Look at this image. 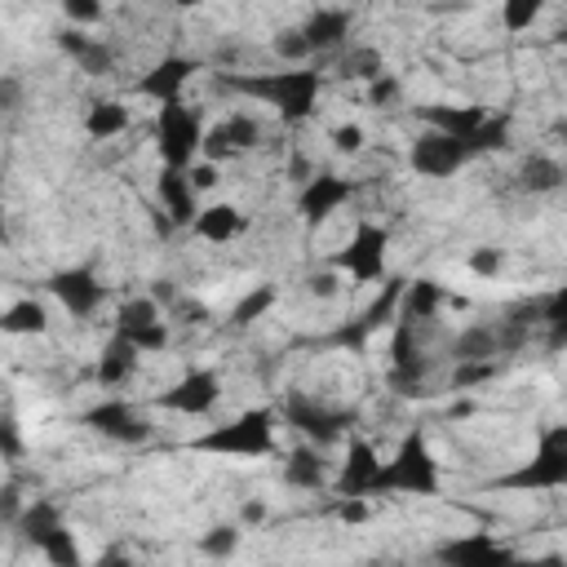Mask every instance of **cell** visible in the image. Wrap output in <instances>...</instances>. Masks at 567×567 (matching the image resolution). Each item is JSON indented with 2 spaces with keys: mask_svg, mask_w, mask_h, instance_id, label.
I'll use <instances>...</instances> for the list:
<instances>
[{
  "mask_svg": "<svg viewBox=\"0 0 567 567\" xmlns=\"http://www.w3.org/2000/svg\"><path fill=\"white\" fill-rule=\"evenodd\" d=\"M138 558L125 549V545H111V549H102L98 558H93V567H134Z\"/></svg>",
  "mask_w": 567,
  "mask_h": 567,
  "instance_id": "cell-51",
  "label": "cell"
},
{
  "mask_svg": "<svg viewBox=\"0 0 567 567\" xmlns=\"http://www.w3.org/2000/svg\"><path fill=\"white\" fill-rule=\"evenodd\" d=\"M125 342H134V347H138V355H160V351H169V324L160 319V324H151V328H143V332L125 337Z\"/></svg>",
  "mask_w": 567,
  "mask_h": 567,
  "instance_id": "cell-42",
  "label": "cell"
},
{
  "mask_svg": "<svg viewBox=\"0 0 567 567\" xmlns=\"http://www.w3.org/2000/svg\"><path fill=\"white\" fill-rule=\"evenodd\" d=\"M439 567H519V554L510 545H501L492 532H466L452 536L434 549Z\"/></svg>",
  "mask_w": 567,
  "mask_h": 567,
  "instance_id": "cell-13",
  "label": "cell"
},
{
  "mask_svg": "<svg viewBox=\"0 0 567 567\" xmlns=\"http://www.w3.org/2000/svg\"><path fill=\"white\" fill-rule=\"evenodd\" d=\"M10 245V217H5V208H0V249Z\"/></svg>",
  "mask_w": 567,
  "mask_h": 567,
  "instance_id": "cell-54",
  "label": "cell"
},
{
  "mask_svg": "<svg viewBox=\"0 0 567 567\" xmlns=\"http://www.w3.org/2000/svg\"><path fill=\"white\" fill-rule=\"evenodd\" d=\"M49 297L71 315V319H93L106 302V284L98 280L93 267H71V271H58L49 275Z\"/></svg>",
  "mask_w": 567,
  "mask_h": 567,
  "instance_id": "cell-14",
  "label": "cell"
},
{
  "mask_svg": "<svg viewBox=\"0 0 567 567\" xmlns=\"http://www.w3.org/2000/svg\"><path fill=\"white\" fill-rule=\"evenodd\" d=\"M116 63H121L116 45H106L102 36H93V41H89V49L80 54V63H76V67H80L84 76H111V71H116Z\"/></svg>",
  "mask_w": 567,
  "mask_h": 567,
  "instance_id": "cell-36",
  "label": "cell"
},
{
  "mask_svg": "<svg viewBox=\"0 0 567 567\" xmlns=\"http://www.w3.org/2000/svg\"><path fill=\"white\" fill-rule=\"evenodd\" d=\"M563 178H567V169H563L554 156H528V160L519 165V186H523L528 195H554V191L563 186Z\"/></svg>",
  "mask_w": 567,
  "mask_h": 567,
  "instance_id": "cell-29",
  "label": "cell"
},
{
  "mask_svg": "<svg viewBox=\"0 0 567 567\" xmlns=\"http://www.w3.org/2000/svg\"><path fill=\"white\" fill-rule=\"evenodd\" d=\"M275 430H280L275 408H249V412H236L231 421L204 430L191 447L195 452H208V457L258 462V457H271V452H275Z\"/></svg>",
  "mask_w": 567,
  "mask_h": 567,
  "instance_id": "cell-2",
  "label": "cell"
},
{
  "mask_svg": "<svg viewBox=\"0 0 567 567\" xmlns=\"http://www.w3.org/2000/svg\"><path fill=\"white\" fill-rule=\"evenodd\" d=\"M23 457H27V434H23L19 412L5 404V408H0V462H5V466H19Z\"/></svg>",
  "mask_w": 567,
  "mask_h": 567,
  "instance_id": "cell-33",
  "label": "cell"
},
{
  "mask_svg": "<svg viewBox=\"0 0 567 567\" xmlns=\"http://www.w3.org/2000/svg\"><path fill=\"white\" fill-rule=\"evenodd\" d=\"M222 89L258 98V102H267L275 111V116H284L288 125H297V121H310L315 116L324 80L310 67H280V71H249V76L245 71H231V76H222Z\"/></svg>",
  "mask_w": 567,
  "mask_h": 567,
  "instance_id": "cell-1",
  "label": "cell"
},
{
  "mask_svg": "<svg viewBox=\"0 0 567 567\" xmlns=\"http://www.w3.org/2000/svg\"><path fill=\"white\" fill-rule=\"evenodd\" d=\"M421 121H426V129H434V134H447V138H457V143H470V134L488 121V111H484V106H462V102H434V106H421Z\"/></svg>",
  "mask_w": 567,
  "mask_h": 567,
  "instance_id": "cell-20",
  "label": "cell"
},
{
  "mask_svg": "<svg viewBox=\"0 0 567 567\" xmlns=\"http://www.w3.org/2000/svg\"><path fill=\"white\" fill-rule=\"evenodd\" d=\"M510 147V121L506 116H488L475 134H470V143H466V151H470V160L475 156H492V151H506Z\"/></svg>",
  "mask_w": 567,
  "mask_h": 567,
  "instance_id": "cell-34",
  "label": "cell"
},
{
  "mask_svg": "<svg viewBox=\"0 0 567 567\" xmlns=\"http://www.w3.org/2000/svg\"><path fill=\"white\" fill-rule=\"evenodd\" d=\"M443 302H447V293H443L439 280H408L404 284V297H399V324H412L417 328V324L434 319Z\"/></svg>",
  "mask_w": 567,
  "mask_h": 567,
  "instance_id": "cell-26",
  "label": "cell"
},
{
  "mask_svg": "<svg viewBox=\"0 0 567 567\" xmlns=\"http://www.w3.org/2000/svg\"><path fill=\"white\" fill-rule=\"evenodd\" d=\"M443 488V470L434 462V447L426 439L421 426H412L399 447L390 452V462H382V479L377 492H404V497H439Z\"/></svg>",
  "mask_w": 567,
  "mask_h": 567,
  "instance_id": "cell-3",
  "label": "cell"
},
{
  "mask_svg": "<svg viewBox=\"0 0 567 567\" xmlns=\"http://www.w3.org/2000/svg\"><path fill=\"white\" fill-rule=\"evenodd\" d=\"M156 200H160V213H165V226H191L195 213H200V195L191 191L186 182V169H160L156 178Z\"/></svg>",
  "mask_w": 567,
  "mask_h": 567,
  "instance_id": "cell-19",
  "label": "cell"
},
{
  "mask_svg": "<svg viewBox=\"0 0 567 567\" xmlns=\"http://www.w3.org/2000/svg\"><path fill=\"white\" fill-rule=\"evenodd\" d=\"M54 41H58V49H63L71 63H80V54L89 49V41H93V36H89V32H76V27H67V32H58Z\"/></svg>",
  "mask_w": 567,
  "mask_h": 567,
  "instance_id": "cell-49",
  "label": "cell"
},
{
  "mask_svg": "<svg viewBox=\"0 0 567 567\" xmlns=\"http://www.w3.org/2000/svg\"><path fill=\"white\" fill-rule=\"evenodd\" d=\"M386 249H390V231L382 222H360L355 236L347 240V249H337L332 267L355 284H377L386 280Z\"/></svg>",
  "mask_w": 567,
  "mask_h": 567,
  "instance_id": "cell-5",
  "label": "cell"
},
{
  "mask_svg": "<svg viewBox=\"0 0 567 567\" xmlns=\"http://www.w3.org/2000/svg\"><path fill=\"white\" fill-rule=\"evenodd\" d=\"M262 143V121H253L249 111H240V116H231V121H222V125H213V129H204V160H213V165H222V160H231V156H245V151H253Z\"/></svg>",
  "mask_w": 567,
  "mask_h": 567,
  "instance_id": "cell-17",
  "label": "cell"
},
{
  "mask_svg": "<svg viewBox=\"0 0 567 567\" xmlns=\"http://www.w3.org/2000/svg\"><path fill=\"white\" fill-rule=\"evenodd\" d=\"M27 102V84L10 71H0V116H14V111H23Z\"/></svg>",
  "mask_w": 567,
  "mask_h": 567,
  "instance_id": "cell-43",
  "label": "cell"
},
{
  "mask_svg": "<svg viewBox=\"0 0 567 567\" xmlns=\"http://www.w3.org/2000/svg\"><path fill=\"white\" fill-rule=\"evenodd\" d=\"M337 519H342V523H364L368 519V501H337Z\"/></svg>",
  "mask_w": 567,
  "mask_h": 567,
  "instance_id": "cell-52",
  "label": "cell"
},
{
  "mask_svg": "<svg viewBox=\"0 0 567 567\" xmlns=\"http://www.w3.org/2000/svg\"><path fill=\"white\" fill-rule=\"evenodd\" d=\"M288 430H297L310 447H328V443H337L347 434V426L355 421L351 412H342V408H328V404H319V399H310V395H288L284 399V408L275 412Z\"/></svg>",
  "mask_w": 567,
  "mask_h": 567,
  "instance_id": "cell-7",
  "label": "cell"
},
{
  "mask_svg": "<svg viewBox=\"0 0 567 567\" xmlns=\"http://www.w3.org/2000/svg\"><path fill=\"white\" fill-rule=\"evenodd\" d=\"M275 54L284 58V67H306V63H310V45H306L302 27H297V32H280V36H275Z\"/></svg>",
  "mask_w": 567,
  "mask_h": 567,
  "instance_id": "cell-40",
  "label": "cell"
},
{
  "mask_svg": "<svg viewBox=\"0 0 567 567\" xmlns=\"http://www.w3.org/2000/svg\"><path fill=\"white\" fill-rule=\"evenodd\" d=\"M129 125H134V116L121 98H93L84 111V134L93 143H116L121 134H129Z\"/></svg>",
  "mask_w": 567,
  "mask_h": 567,
  "instance_id": "cell-24",
  "label": "cell"
},
{
  "mask_svg": "<svg viewBox=\"0 0 567 567\" xmlns=\"http://www.w3.org/2000/svg\"><path fill=\"white\" fill-rule=\"evenodd\" d=\"M63 19L80 32L84 23H98V19H102V5H93V0H67V5H63Z\"/></svg>",
  "mask_w": 567,
  "mask_h": 567,
  "instance_id": "cell-47",
  "label": "cell"
},
{
  "mask_svg": "<svg viewBox=\"0 0 567 567\" xmlns=\"http://www.w3.org/2000/svg\"><path fill=\"white\" fill-rule=\"evenodd\" d=\"M347 76H351V80H364V84H373L377 76H386V63H382V54H377V49L360 45L355 54H347Z\"/></svg>",
  "mask_w": 567,
  "mask_h": 567,
  "instance_id": "cell-38",
  "label": "cell"
},
{
  "mask_svg": "<svg viewBox=\"0 0 567 567\" xmlns=\"http://www.w3.org/2000/svg\"><path fill=\"white\" fill-rule=\"evenodd\" d=\"M138 364H143L138 347H134V342H125V337L111 332V342H106V347H102V355H98L93 377H98V386H102V390H121L125 382H134Z\"/></svg>",
  "mask_w": 567,
  "mask_h": 567,
  "instance_id": "cell-22",
  "label": "cell"
},
{
  "mask_svg": "<svg viewBox=\"0 0 567 567\" xmlns=\"http://www.w3.org/2000/svg\"><path fill=\"white\" fill-rule=\"evenodd\" d=\"M23 497H19V488L10 484V488H0V523H5V528H14L19 523V514H23Z\"/></svg>",
  "mask_w": 567,
  "mask_h": 567,
  "instance_id": "cell-50",
  "label": "cell"
},
{
  "mask_svg": "<svg viewBox=\"0 0 567 567\" xmlns=\"http://www.w3.org/2000/svg\"><path fill=\"white\" fill-rule=\"evenodd\" d=\"M351 10H315L310 19H306V27H302V36H306V45H310V58L315 54H332V49H342L347 41H351Z\"/></svg>",
  "mask_w": 567,
  "mask_h": 567,
  "instance_id": "cell-23",
  "label": "cell"
},
{
  "mask_svg": "<svg viewBox=\"0 0 567 567\" xmlns=\"http://www.w3.org/2000/svg\"><path fill=\"white\" fill-rule=\"evenodd\" d=\"M186 182H191V191H195V195H208V191H217V186H222V165H213V160H195V165L186 169Z\"/></svg>",
  "mask_w": 567,
  "mask_h": 567,
  "instance_id": "cell-44",
  "label": "cell"
},
{
  "mask_svg": "<svg viewBox=\"0 0 567 567\" xmlns=\"http://www.w3.org/2000/svg\"><path fill=\"white\" fill-rule=\"evenodd\" d=\"M404 275H390V280H382V293L364 306V315L360 319H351V324H342L332 332V342L337 347H347V351H364V342L373 332H382V328H390L395 319H399V297H404Z\"/></svg>",
  "mask_w": 567,
  "mask_h": 567,
  "instance_id": "cell-9",
  "label": "cell"
},
{
  "mask_svg": "<svg viewBox=\"0 0 567 567\" xmlns=\"http://www.w3.org/2000/svg\"><path fill=\"white\" fill-rule=\"evenodd\" d=\"M67 519H63V506L58 501H49V497H36V501H27L23 506V514H19V523H14V532L27 541V545H45L58 528H63Z\"/></svg>",
  "mask_w": 567,
  "mask_h": 567,
  "instance_id": "cell-27",
  "label": "cell"
},
{
  "mask_svg": "<svg viewBox=\"0 0 567 567\" xmlns=\"http://www.w3.org/2000/svg\"><path fill=\"white\" fill-rule=\"evenodd\" d=\"M160 319L165 315H160V302L156 297H125L116 306V337H134V332H143V328H151Z\"/></svg>",
  "mask_w": 567,
  "mask_h": 567,
  "instance_id": "cell-30",
  "label": "cell"
},
{
  "mask_svg": "<svg viewBox=\"0 0 567 567\" xmlns=\"http://www.w3.org/2000/svg\"><path fill=\"white\" fill-rule=\"evenodd\" d=\"M364 143H368V134H364V125H355V121H347V125L332 129V151H337V156H360Z\"/></svg>",
  "mask_w": 567,
  "mask_h": 567,
  "instance_id": "cell-41",
  "label": "cell"
},
{
  "mask_svg": "<svg viewBox=\"0 0 567 567\" xmlns=\"http://www.w3.org/2000/svg\"><path fill=\"white\" fill-rule=\"evenodd\" d=\"M222 399V373L217 368H186L169 390L156 395V408L178 412V417H204Z\"/></svg>",
  "mask_w": 567,
  "mask_h": 567,
  "instance_id": "cell-12",
  "label": "cell"
},
{
  "mask_svg": "<svg viewBox=\"0 0 567 567\" xmlns=\"http://www.w3.org/2000/svg\"><path fill=\"white\" fill-rule=\"evenodd\" d=\"M245 226H249V217L240 213V204L213 200V204H200L191 231H195V240H204V245H231V240L245 236Z\"/></svg>",
  "mask_w": 567,
  "mask_h": 567,
  "instance_id": "cell-18",
  "label": "cell"
},
{
  "mask_svg": "<svg viewBox=\"0 0 567 567\" xmlns=\"http://www.w3.org/2000/svg\"><path fill=\"white\" fill-rule=\"evenodd\" d=\"M41 554H45V563L49 567H89V558H84V545H80V536L63 523L45 545H41Z\"/></svg>",
  "mask_w": 567,
  "mask_h": 567,
  "instance_id": "cell-32",
  "label": "cell"
},
{
  "mask_svg": "<svg viewBox=\"0 0 567 567\" xmlns=\"http://www.w3.org/2000/svg\"><path fill=\"white\" fill-rule=\"evenodd\" d=\"M195 71H200V63H195V58H186V54H169V58H160V63L138 80V93H143V98H151L156 106L182 102V89L195 80Z\"/></svg>",
  "mask_w": 567,
  "mask_h": 567,
  "instance_id": "cell-16",
  "label": "cell"
},
{
  "mask_svg": "<svg viewBox=\"0 0 567 567\" xmlns=\"http://www.w3.org/2000/svg\"><path fill=\"white\" fill-rule=\"evenodd\" d=\"M0 332L10 337H45L49 332V310L41 297H19L0 310Z\"/></svg>",
  "mask_w": 567,
  "mask_h": 567,
  "instance_id": "cell-28",
  "label": "cell"
},
{
  "mask_svg": "<svg viewBox=\"0 0 567 567\" xmlns=\"http://www.w3.org/2000/svg\"><path fill=\"white\" fill-rule=\"evenodd\" d=\"M284 484L297 488V492H319V488H328V484H332V470H328V462H324V447L302 443V447L284 452Z\"/></svg>",
  "mask_w": 567,
  "mask_h": 567,
  "instance_id": "cell-21",
  "label": "cell"
},
{
  "mask_svg": "<svg viewBox=\"0 0 567 567\" xmlns=\"http://www.w3.org/2000/svg\"><path fill=\"white\" fill-rule=\"evenodd\" d=\"M306 288H310V297H337L342 293V280H337V271H315V275H306Z\"/></svg>",
  "mask_w": 567,
  "mask_h": 567,
  "instance_id": "cell-48",
  "label": "cell"
},
{
  "mask_svg": "<svg viewBox=\"0 0 567 567\" xmlns=\"http://www.w3.org/2000/svg\"><path fill=\"white\" fill-rule=\"evenodd\" d=\"M399 93H404V84H399L395 71H386V76H377V80L368 84V102H373V106H390Z\"/></svg>",
  "mask_w": 567,
  "mask_h": 567,
  "instance_id": "cell-46",
  "label": "cell"
},
{
  "mask_svg": "<svg viewBox=\"0 0 567 567\" xmlns=\"http://www.w3.org/2000/svg\"><path fill=\"white\" fill-rule=\"evenodd\" d=\"M134 567H151V563H134Z\"/></svg>",
  "mask_w": 567,
  "mask_h": 567,
  "instance_id": "cell-55",
  "label": "cell"
},
{
  "mask_svg": "<svg viewBox=\"0 0 567 567\" xmlns=\"http://www.w3.org/2000/svg\"><path fill=\"white\" fill-rule=\"evenodd\" d=\"M204 116L191 102H169L156 116V151H160V169H191L204 151Z\"/></svg>",
  "mask_w": 567,
  "mask_h": 567,
  "instance_id": "cell-4",
  "label": "cell"
},
{
  "mask_svg": "<svg viewBox=\"0 0 567 567\" xmlns=\"http://www.w3.org/2000/svg\"><path fill=\"white\" fill-rule=\"evenodd\" d=\"M240 536H245L240 523H213V528L200 536V554H204V558H231V554L240 549Z\"/></svg>",
  "mask_w": 567,
  "mask_h": 567,
  "instance_id": "cell-35",
  "label": "cell"
},
{
  "mask_svg": "<svg viewBox=\"0 0 567 567\" xmlns=\"http://www.w3.org/2000/svg\"><path fill=\"white\" fill-rule=\"evenodd\" d=\"M567 484V426H549L536 443V457L528 466H519L514 475H501L497 488H519V492H532V488H563Z\"/></svg>",
  "mask_w": 567,
  "mask_h": 567,
  "instance_id": "cell-6",
  "label": "cell"
},
{
  "mask_svg": "<svg viewBox=\"0 0 567 567\" xmlns=\"http://www.w3.org/2000/svg\"><path fill=\"white\" fill-rule=\"evenodd\" d=\"M408 165H412L417 178H452V173H462V169L470 165V151H466V143H457V138L426 129L421 138H412Z\"/></svg>",
  "mask_w": 567,
  "mask_h": 567,
  "instance_id": "cell-15",
  "label": "cell"
},
{
  "mask_svg": "<svg viewBox=\"0 0 567 567\" xmlns=\"http://www.w3.org/2000/svg\"><path fill=\"white\" fill-rule=\"evenodd\" d=\"M80 426H89L93 434H102L111 443H125V447H138V443H147L156 434L151 417L138 404H129V399H102V404L84 408Z\"/></svg>",
  "mask_w": 567,
  "mask_h": 567,
  "instance_id": "cell-8",
  "label": "cell"
},
{
  "mask_svg": "<svg viewBox=\"0 0 567 567\" xmlns=\"http://www.w3.org/2000/svg\"><path fill=\"white\" fill-rule=\"evenodd\" d=\"M506 262H510V253L497 249V245H479V249L466 258V267H470L475 275H484V280H497V275L506 271Z\"/></svg>",
  "mask_w": 567,
  "mask_h": 567,
  "instance_id": "cell-39",
  "label": "cell"
},
{
  "mask_svg": "<svg viewBox=\"0 0 567 567\" xmlns=\"http://www.w3.org/2000/svg\"><path fill=\"white\" fill-rule=\"evenodd\" d=\"M488 377H497V364H457V373H452V390H470V386H479V382H488Z\"/></svg>",
  "mask_w": 567,
  "mask_h": 567,
  "instance_id": "cell-45",
  "label": "cell"
},
{
  "mask_svg": "<svg viewBox=\"0 0 567 567\" xmlns=\"http://www.w3.org/2000/svg\"><path fill=\"white\" fill-rule=\"evenodd\" d=\"M497 355H501L497 324H470L452 337V360L457 364H497Z\"/></svg>",
  "mask_w": 567,
  "mask_h": 567,
  "instance_id": "cell-25",
  "label": "cell"
},
{
  "mask_svg": "<svg viewBox=\"0 0 567 567\" xmlns=\"http://www.w3.org/2000/svg\"><path fill=\"white\" fill-rule=\"evenodd\" d=\"M377 479H382V452L368 439H351L342 466H337V475H332L337 501H368V497H377Z\"/></svg>",
  "mask_w": 567,
  "mask_h": 567,
  "instance_id": "cell-11",
  "label": "cell"
},
{
  "mask_svg": "<svg viewBox=\"0 0 567 567\" xmlns=\"http://www.w3.org/2000/svg\"><path fill=\"white\" fill-rule=\"evenodd\" d=\"M351 195H355V182L351 178H342V173H310L306 182H302V191H297V217L310 226H324V222H332L337 213H342L347 204H351Z\"/></svg>",
  "mask_w": 567,
  "mask_h": 567,
  "instance_id": "cell-10",
  "label": "cell"
},
{
  "mask_svg": "<svg viewBox=\"0 0 567 567\" xmlns=\"http://www.w3.org/2000/svg\"><path fill=\"white\" fill-rule=\"evenodd\" d=\"M258 523H267V506L262 501H245L240 506V528H258Z\"/></svg>",
  "mask_w": 567,
  "mask_h": 567,
  "instance_id": "cell-53",
  "label": "cell"
},
{
  "mask_svg": "<svg viewBox=\"0 0 567 567\" xmlns=\"http://www.w3.org/2000/svg\"><path fill=\"white\" fill-rule=\"evenodd\" d=\"M541 0H510V5H501V27L510 32V36H519V32H528L536 19H541Z\"/></svg>",
  "mask_w": 567,
  "mask_h": 567,
  "instance_id": "cell-37",
  "label": "cell"
},
{
  "mask_svg": "<svg viewBox=\"0 0 567 567\" xmlns=\"http://www.w3.org/2000/svg\"><path fill=\"white\" fill-rule=\"evenodd\" d=\"M275 302H280V288H275V284H258V288H249V293L231 306V328H249V324L267 319V315L275 310Z\"/></svg>",
  "mask_w": 567,
  "mask_h": 567,
  "instance_id": "cell-31",
  "label": "cell"
}]
</instances>
